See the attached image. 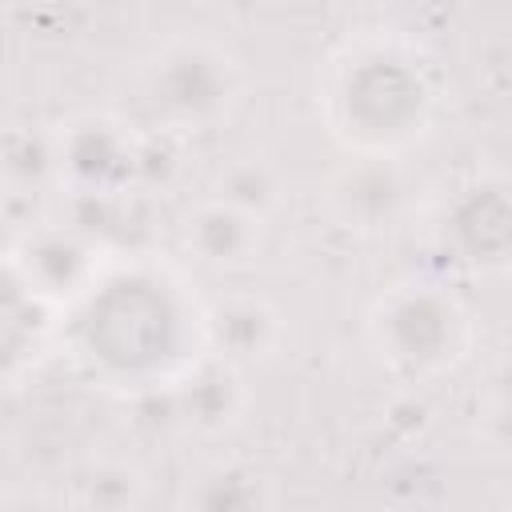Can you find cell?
I'll return each mask as SVG.
<instances>
[{"label":"cell","mask_w":512,"mask_h":512,"mask_svg":"<svg viewBox=\"0 0 512 512\" xmlns=\"http://www.w3.org/2000/svg\"><path fill=\"white\" fill-rule=\"evenodd\" d=\"M56 340L84 380L120 396L168 392L204 352V304L188 280L148 256L112 260L60 312Z\"/></svg>","instance_id":"6da1fadb"},{"label":"cell","mask_w":512,"mask_h":512,"mask_svg":"<svg viewBox=\"0 0 512 512\" xmlns=\"http://www.w3.org/2000/svg\"><path fill=\"white\" fill-rule=\"evenodd\" d=\"M316 104L348 156L400 160L428 136L440 84L432 60L400 32H356L324 60Z\"/></svg>","instance_id":"7a4b0ae2"},{"label":"cell","mask_w":512,"mask_h":512,"mask_svg":"<svg viewBox=\"0 0 512 512\" xmlns=\"http://www.w3.org/2000/svg\"><path fill=\"white\" fill-rule=\"evenodd\" d=\"M372 356L404 384H428L464 364L476 340L468 304L440 280L408 276L376 292L364 312Z\"/></svg>","instance_id":"3957f363"},{"label":"cell","mask_w":512,"mask_h":512,"mask_svg":"<svg viewBox=\"0 0 512 512\" xmlns=\"http://www.w3.org/2000/svg\"><path fill=\"white\" fill-rule=\"evenodd\" d=\"M244 92L240 60L204 36H176L140 60L132 76L136 128L160 136H188L216 128Z\"/></svg>","instance_id":"277c9868"},{"label":"cell","mask_w":512,"mask_h":512,"mask_svg":"<svg viewBox=\"0 0 512 512\" xmlns=\"http://www.w3.org/2000/svg\"><path fill=\"white\" fill-rule=\"evenodd\" d=\"M144 132L120 112H80L52 128V172L76 200L140 192Z\"/></svg>","instance_id":"5b68a950"},{"label":"cell","mask_w":512,"mask_h":512,"mask_svg":"<svg viewBox=\"0 0 512 512\" xmlns=\"http://www.w3.org/2000/svg\"><path fill=\"white\" fill-rule=\"evenodd\" d=\"M8 264L60 316L100 280L112 256L76 224H28L16 236Z\"/></svg>","instance_id":"8992f818"},{"label":"cell","mask_w":512,"mask_h":512,"mask_svg":"<svg viewBox=\"0 0 512 512\" xmlns=\"http://www.w3.org/2000/svg\"><path fill=\"white\" fill-rule=\"evenodd\" d=\"M440 252L468 272H504L512 256V200L504 176L464 180L436 216Z\"/></svg>","instance_id":"52a82bcc"},{"label":"cell","mask_w":512,"mask_h":512,"mask_svg":"<svg viewBox=\"0 0 512 512\" xmlns=\"http://www.w3.org/2000/svg\"><path fill=\"white\" fill-rule=\"evenodd\" d=\"M412 192L416 184L400 160L348 156L324 180V208L340 228L356 236H380V232H392L408 216Z\"/></svg>","instance_id":"ba28073f"},{"label":"cell","mask_w":512,"mask_h":512,"mask_svg":"<svg viewBox=\"0 0 512 512\" xmlns=\"http://www.w3.org/2000/svg\"><path fill=\"white\" fill-rule=\"evenodd\" d=\"M176 240H180V252L208 272H244L260 260L264 220L216 196H204L180 216Z\"/></svg>","instance_id":"9c48e42d"},{"label":"cell","mask_w":512,"mask_h":512,"mask_svg":"<svg viewBox=\"0 0 512 512\" xmlns=\"http://www.w3.org/2000/svg\"><path fill=\"white\" fill-rule=\"evenodd\" d=\"M280 340L284 316L260 292H228L204 304V352L240 372L264 364L280 348Z\"/></svg>","instance_id":"30bf717a"},{"label":"cell","mask_w":512,"mask_h":512,"mask_svg":"<svg viewBox=\"0 0 512 512\" xmlns=\"http://www.w3.org/2000/svg\"><path fill=\"white\" fill-rule=\"evenodd\" d=\"M60 316L0 260V388L16 384L56 344Z\"/></svg>","instance_id":"8fae6325"},{"label":"cell","mask_w":512,"mask_h":512,"mask_svg":"<svg viewBox=\"0 0 512 512\" xmlns=\"http://www.w3.org/2000/svg\"><path fill=\"white\" fill-rule=\"evenodd\" d=\"M168 400L176 408V420L196 432V436H220L228 432L244 408H248V388H244V372L204 356L188 376H180L168 388Z\"/></svg>","instance_id":"7c38bea8"},{"label":"cell","mask_w":512,"mask_h":512,"mask_svg":"<svg viewBox=\"0 0 512 512\" xmlns=\"http://www.w3.org/2000/svg\"><path fill=\"white\" fill-rule=\"evenodd\" d=\"M184 512H268L272 508V484L268 476L236 456H220L200 464L180 492Z\"/></svg>","instance_id":"4fadbf2b"},{"label":"cell","mask_w":512,"mask_h":512,"mask_svg":"<svg viewBox=\"0 0 512 512\" xmlns=\"http://www.w3.org/2000/svg\"><path fill=\"white\" fill-rule=\"evenodd\" d=\"M148 476L124 456H92L68 480L72 512H140Z\"/></svg>","instance_id":"5bb4252c"},{"label":"cell","mask_w":512,"mask_h":512,"mask_svg":"<svg viewBox=\"0 0 512 512\" xmlns=\"http://www.w3.org/2000/svg\"><path fill=\"white\" fill-rule=\"evenodd\" d=\"M284 192H288V180L284 172L268 160V156H236L228 168H220L216 176V200L232 204V208H244L260 220H268L280 204H284Z\"/></svg>","instance_id":"9a60e30c"},{"label":"cell","mask_w":512,"mask_h":512,"mask_svg":"<svg viewBox=\"0 0 512 512\" xmlns=\"http://www.w3.org/2000/svg\"><path fill=\"white\" fill-rule=\"evenodd\" d=\"M0 180L4 188H36L44 180H56L52 172V132H8L0 140Z\"/></svg>","instance_id":"2e32d148"},{"label":"cell","mask_w":512,"mask_h":512,"mask_svg":"<svg viewBox=\"0 0 512 512\" xmlns=\"http://www.w3.org/2000/svg\"><path fill=\"white\" fill-rule=\"evenodd\" d=\"M0 512H60L52 496L44 492H32V488H12V492H0Z\"/></svg>","instance_id":"e0dca14e"},{"label":"cell","mask_w":512,"mask_h":512,"mask_svg":"<svg viewBox=\"0 0 512 512\" xmlns=\"http://www.w3.org/2000/svg\"><path fill=\"white\" fill-rule=\"evenodd\" d=\"M0 196H4V180H0Z\"/></svg>","instance_id":"ac0fdd59"}]
</instances>
